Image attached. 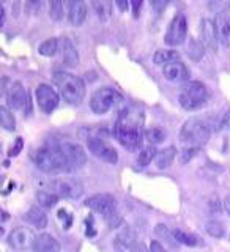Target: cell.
I'll return each mask as SVG.
<instances>
[{
	"instance_id": "7c38bea8",
	"label": "cell",
	"mask_w": 230,
	"mask_h": 252,
	"mask_svg": "<svg viewBox=\"0 0 230 252\" xmlns=\"http://www.w3.org/2000/svg\"><path fill=\"white\" fill-rule=\"evenodd\" d=\"M36 102L39 109L43 110L44 114H51L54 112L59 106V93L55 92L51 85L47 84H39L36 87Z\"/></svg>"
},
{
	"instance_id": "ee69618b",
	"label": "cell",
	"mask_w": 230,
	"mask_h": 252,
	"mask_svg": "<svg viewBox=\"0 0 230 252\" xmlns=\"http://www.w3.org/2000/svg\"><path fill=\"white\" fill-rule=\"evenodd\" d=\"M117 5L120 6V8H126V6H128V3H126V2H118Z\"/></svg>"
},
{
	"instance_id": "f1b7e54d",
	"label": "cell",
	"mask_w": 230,
	"mask_h": 252,
	"mask_svg": "<svg viewBox=\"0 0 230 252\" xmlns=\"http://www.w3.org/2000/svg\"><path fill=\"white\" fill-rule=\"evenodd\" d=\"M36 202L41 205L43 208H52L54 205L59 202V195L54 192H49V191H38Z\"/></svg>"
},
{
	"instance_id": "4316f807",
	"label": "cell",
	"mask_w": 230,
	"mask_h": 252,
	"mask_svg": "<svg viewBox=\"0 0 230 252\" xmlns=\"http://www.w3.org/2000/svg\"><path fill=\"white\" fill-rule=\"evenodd\" d=\"M92 6L101 21L109 19L110 13H112V3H110L109 0H93Z\"/></svg>"
},
{
	"instance_id": "b9f144b4",
	"label": "cell",
	"mask_w": 230,
	"mask_h": 252,
	"mask_svg": "<svg viewBox=\"0 0 230 252\" xmlns=\"http://www.w3.org/2000/svg\"><path fill=\"white\" fill-rule=\"evenodd\" d=\"M167 5V2H152V6L153 8H163Z\"/></svg>"
},
{
	"instance_id": "7bdbcfd3",
	"label": "cell",
	"mask_w": 230,
	"mask_h": 252,
	"mask_svg": "<svg viewBox=\"0 0 230 252\" xmlns=\"http://www.w3.org/2000/svg\"><path fill=\"white\" fill-rule=\"evenodd\" d=\"M0 13H2V22H0V24L3 26V22H5V8L3 6H0Z\"/></svg>"
},
{
	"instance_id": "7a4b0ae2",
	"label": "cell",
	"mask_w": 230,
	"mask_h": 252,
	"mask_svg": "<svg viewBox=\"0 0 230 252\" xmlns=\"http://www.w3.org/2000/svg\"><path fill=\"white\" fill-rule=\"evenodd\" d=\"M30 158L39 170L51 173V175L73 170V167L69 165V162L63 156L59 147H39L33 150Z\"/></svg>"
},
{
	"instance_id": "52a82bcc",
	"label": "cell",
	"mask_w": 230,
	"mask_h": 252,
	"mask_svg": "<svg viewBox=\"0 0 230 252\" xmlns=\"http://www.w3.org/2000/svg\"><path fill=\"white\" fill-rule=\"evenodd\" d=\"M123 102V96L112 87H99L90 96V109L93 114H107L115 106Z\"/></svg>"
},
{
	"instance_id": "d4e9b609",
	"label": "cell",
	"mask_w": 230,
	"mask_h": 252,
	"mask_svg": "<svg viewBox=\"0 0 230 252\" xmlns=\"http://www.w3.org/2000/svg\"><path fill=\"white\" fill-rule=\"evenodd\" d=\"M173 236L178 244H185V246L189 248H196V246H202V240L199 236L191 235V233H186V232H181V230H172Z\"/></svg>"
},
{
	"instance_id": "603a6c76",
	"label": "cell",
	"mask_w": 230,
	"mask_h": 252,
	"mask_svg": "<svg viewBox=\"0 0 230 252\" xmlns=\"http://www.w3.org/2000/svg\"><path fill=\"white\" fill-rule=\"evenodd\" d=\"M175 155H177L175 147H167V148L160 150L155 156L156 167L158 169H167L169 165H172L173 159H175Z\"/></svg>"
},
{
	"instance_id": "f35d334b",
	"label": "cell",
	"mask_w": 230,
	"mask_h": 252,
	"mask_svg": "<svg viewBox=\"0 0 230 252\" xmlns=\"http://www.w3.org/2000/svg\"><path fill=\"white\" fill-rule=\"evenodd\" d=\"M150 252H167V249H165L163 244L160 241H152V244H150Z\"/></svg>"
},
{
	"instance_id": "d6a6232c",
	"label": "cell",
	"mask_w": 230,
	"mask_h": 252,
	"mask_svg": "<svg viewBox=\"0 0 230 252\" xmlns=\"http://www.w3.org/2000/svg\"><path fill=\"white\" fill-rule=\"evenodd\" d=\"M203 49H205V47L200 44V41H197V39H189L186 52H188L189 59H191V60L199 62L203 57Z\"/></svg>"
},
{
	"instance_id": "4fadbf2b",
	"label": "cell",
	"mask_w": 230,
	"mask_h": 252,
	"mask_svg": "<svg viewBox=\"0 0 230 252\" xmlns=\"http://www.w3.org/2000/svg\"><path fill=\"white\" fill-rule=\"evenodd\" d=\"M60 148V152L63 153V156L66 158V161L69 162V165L74 169H81L87 162V155L84 152V148L74 144V142H62V144L57 145Z\"/></svg>"
},
{
	"instance_id": "e575fe53",
	"label": "cell",
	"mask_w": 230,
	"mask_h": 252,
	"mask_svg": "<svg viewBox=\"0 0 230 252\" xmlns=\"http://www.w3.org/2000/svg\"><path fill=\"white\" fill-rule=\"evenodd\" d=\"M49 16L54 21H60L65 16V3L60 0H51L49 2Z\"/></svg>"
},
{
	"instance_id": "277c9868",
	"label": "cell",
	"mask_w": 230,
	"mask_h": 252,
	"mask_svg": "<svg viewBox=\"0 0 230 252\" xmlns=\"http://www.w3.org/2000/svg\"><path fill=\"white\" fill-rule=\"evenodd\" d=\"M211 128L208 120L203 117H191L185 122V125L180 129V140L186 145L199 147L207 144L210 137Z\"/></svg>"
},
{
	"instance_id": "9c48e42d",
	"label": "cell",
	"mask_w": 230,
	"mask_h": 252,
	"mask_svg": "<svg viewBox=\"0 0 230 252\" xmlns=\"http://www.w3.org/2000/svg\"><path fill=\"white\" fill-rule=\"evenodd\" d=\"M87 147L92 152L93 156L99 158L101 161L107 164H115L118 161V153L117 150L109 144L107 140L101 139L98 136H90L87 137Z\"/></svg>"
},
{
	"instance_id": "2e32d148",
	"label": "cell",
	"mask_w": 230,
	"mask_h": 252,
	"mask_svg": "<svg viewBox=\"0 0 230 252\" xmlns=\"http://www.w3.org/2000/svg\"><path fill=\"white\" fill-rule=\"evenodd\" d=\"M163 74L170 82H186L189 79V69L183 62L175 60L163 66Z\"/></svg>"
},
{
	"instance_id": "30bf717a",
	"label": "cell",
	"mask_w": 230,
	"mask_h": 252,
	"mask_svg": "<svg viewBox=\"0 0 230 252\" xmlns=\"http://www.w3.org/2000/svg\"><path fill=\"white\" fill-rule=\"evenodd\" d=\"M36 241V235L30 227H16L10 232L6 238L8 246L14 251H27L33 248Z\"/></svg>"
},
{
	"instance_id": "7402d4cb",
	"label": "cell",
	"mask_w": 230,
	"mask_h": 252,
	"mask_svg": "<svg viewBox=\"0 0 230 252\" xmlns=\"http://www.w3.org/2000/svg\"><path fill=\"white\" fill-rule=\"evenodd\" d=\"M24 219H26L29 224L38 228H44L47 225V216L39 207H32L26 215H24Z\"/></svg>"
},
{
	"instance_id": "44dd1931",
	"label": "cell",
	"mask_w": 230,
	"mask_h": 252,
	"mask_svg": "<svg viewBox=\"0 0 230 252\" xmlns=\"http://www.w3.org/2000/svg\"><path fill=\"white\" fill-rule=\"evenodd\" d=\"M33 252H60V243L49 233H41L36 236L33 244Z\"/></svg>"
},
{
	"instance_id": "83f0119b",
	"label": "cell",
	"mask_w": 230,
	"mask_h": 252,
	"mask_svg": "<svg viewBox=\"0 0 230 252\" xmlns=\"http://www.w3.org/2000/svg\"><path fill=\"white\" fill-rule=\"evenodd\" d=\"M145 139L150 145H160L165 140V132L160 128V126H152V128L145 129Z\"/></svg>"
},
{
	"instance_id": "8fae6325",
	"label": "cell",
	"mask_w": 230,
	"mask_h": 252,
	"mask_svg": "<svg viewBox=\"0 0 230 252\" xmlns=\"http://www.w3.org/2000/svg\"><path fill=\"white\" fill-rule=\"evenodd\" d=\"M51 189L54 194L65 199H77L82 195V185L74 178H55L51 181Z\"/></svg>"
},
{
	"instance_id": "74e56055",
	"label": "cell",
	"mask_w": 230,
	"mask_h": 252,
	"mask_svg": "<svg viewBox=\"0 0 230 252\" xmlns=\"http://www.w3.org/2000/svg\"><path fill=\"white\" fill-rule=\"evenodd\" d=\"M196 155H197V148H188V150H185V152H183V158H181V162H188Z\"/></svg>"
},
{
	"instance_id": "f546056e",
	"label": "cell",
	"mask_w": 230,
	"mask_h": 252,
	"mask_svg": "<svg viewBox=\"0 0 230 252\" xmlns=\"http://www.w3.org/2000/svg\"><path fill=\"white\" fill-rule=\"evenodd\" d=\"M0 125L6 131H14L16 129V118L10 112V109H6L5 106L0 107Z\"/></svg>"
},
{
	"instance_id": "4dcf8cb0",
	"label": "cell",
	"mask_w": 230,
	"mask_h": 252,
	"mask_svg": "<svg viewBox=\"0 0 230 252\" xmlns=\"http://www.w3.org/2000/svg\"><path fill=\"white\" fill-rule=\"evenodd\" d=\"M155 233H156L158 238L165 241V243H169V246H172V248H175L178 244L177 240H175V236H173V233H172V230H169V227H165L164 224L156 225L155 227Z\"/></svg>"
},
{
	"instance_id": "8d00e7d4",
	"label": "cell",
	"mask_w": 230,
	"mask_h": 252,
	"mask_svg": "<svg viewBox=\"0 0 230 252\" xmlns=\"http://www.w3.org/2000/svg\"><path fill=\"white\" fill-rule=\"evenodd\" d=\"M21 150H22V139L18 137V140L14 142V145L10 148V152H8V155H10V156H16V155L21 153Z\"/></svg>"
},
{
	"instance_id": "836d02e7",
	"label": "cell",
	"mask_w": 230,
	"mask_h": 252,
	"mask_svg": "<svg viewBox=\"0 0 230 252\" xmlns=\"http://www.w3.org/2000/svg\"><path fill=\"white\" fill-rule=\"evenodd\" d=\"M205 230H207V233L211 235L213 238H223L226 228H224L223 222H219V220L213 219V220H208V222L205 224Z\"/></svg>"
},
{
	"instance_id": "60d3db41",
	"label": "cell",
	"mask_w": 230,
	"mask_h": 252,
	"mask_svg": "<svg viewBox=\"0 0 230 252\" xmlns=\"http://www.w3.org/2000/svg\"><path fill=\"white\" fill-rule=\"evenodd\" d=\"M224 210H226V213L230 216V194L226 197L224 199Z\"/></svg>"
},
{
	"instance_id": "9a60e30c",
	"label": "cell",
	"mask_w": 230,
	"mask_h": 252,
	"mask_svg": "<svg viewBox=\"0 0 230 252\" xmlns=\"http://www.w3.org/2000/svg\"><path fill=\"white\" fill-rule=\"evenodd\" d=\"M29 94L21 82H11L6 89V102L11 109H24L27 104Z\"/></svg>"
},
{
	"instance_id": "d6986e66",
	"label": "cell",
	"mask_w": 230,
	"mask_h": 252,
	"mask_svg": "<svg viewBox=\"0 0 230 252\" xmlns=\"http://www.w3.org/2000/svg\"><path fill=\"white\" fill-rule=\"evenodd\" d=\"M215 24H216L219 43L226 47H229L230 46V13L224 11V13L216 14Z\"/></svg>"
},
{
	"instance_id": "5bb4252c",
	"label": "cell",
	"mask_w": 230,
	"mask_h": 252,
	"mask_svg": "<svg viewBox=\"0 0 230 252\" xmlns=\"http://www.w3.org/2000/svg\"><path fill=\"white\" fill-rule=\"evenodd\" d=\"M200 38L203 47H207L211 52L218 51V32H216V24L210 18H203L200 22Z\"/></svg>"
},
{
	"instance_id": "5b68a950",
	"label": "cell",
	"mask_w": 230,
	"mask_h": 252,
	"mask_svg": "<svg viewBox=\"0 0 230 252\" xmlns=\"http://www.w3.org/2000/svg\"><path fill=\"white\" fill-rule=\"evenodd\" d=\"M208 96H210V93H208L207 85L199 81H191L181 89L178 101H180V106L183 109L197 110L207 104Z\"/></svg>"
},
{
	"instance_id": "3957f363",
	"label": "cell",
	"mask_w": 230,
	"mask_h": 252,
	"mask_svg": "<svg viewBox=\"0 0 230 252\" xmlns=\"http://www.w3.org/2000/svg\"><path fill=\"white\" fill-rule=\"evenodd\" d=\"M52 81L59 87L60 94L69 104H79L85 96V84L81 77L71 74L68 71H55Z\"/></svg>"
},
{
	"instance_id": "ac0fdd59",
	"label": "cell",
	"mask_w": 230,
	"mask_h": 252,
	"mask_svg": "<svg viewBox=\"0 0 230 252\" xmlns=\"http://www.w3.org/2000/svg\"><path fill=\"white\" fill-rule=\"evenodd\" d=\"M60 51H62V57H63V65L68 68H74L79 63V54L74 43L71 41L68 36L60 39Z\"/></svg>"
},
{
	"instance_id": "484cf974",
	"label": "cell",
	"mask_w": 230,
	"mask_h": 252,
	"mask_svg": "<svg viewBox=\"0 0 230 252\" xmlns=\"http://www.w3.org/2000/svg\"><path fill=\"white\" fill-rule=\"evenodd\" d=\"M60 51V39L59 38H49L43 41L38 47V52L44 55V57H52Z\"/></svg>"
},
{
	"instance_id": "e0dca14e",
	"label": "cell",
	"mask_w": 230,
	"mask_h": 252,
	"mask_svg": "<svg viewBox=\"0 0 230 252\" xmlns=\"http://www.w3.org/2000/svg\"><path fill=\"white\" fill-rule=\"evenodd\" d=\"M136 243H137L136 241V232H134L131 227H123L115 236L114 248L117 252H130V249Z\"/></svg>"
},
{
	"instance_id": "cb8c5ba5",
	"label": "cell",
	"mask_w": 230,
	"mask_h": 252,
	"mask_svg": "<svg viewBox=\"0 0 230 252\" xmlns=\"http://www.w3.org/2000/svg\"><path fill=\"white\" fill-rule=\"evenodd\" d=\"M180 54L177 51L173 49H158L153 55V62L156 63V65H167V63L170 62H175L178 60Z\"/></svg>"
},
{
	"instance_id": "ffe728a7",
	"label": "cell",
	"mask_w": 230,
	"mask_h": 252,
	"mask_svg": "<svg viewBox=\"0 0 230 252\" xmlns=\"http://www.w3.org/2000/svg\"><path fill=\"white\" fill-rule=\"evenodd\" d=\"M87 18V5L81 0H71L68 2V21L71 26H81Z\"/></svg>"
},
{
	"instance_id": "d590c367",
	"label": "cell",
	"mask_w": 230,
	"mask_h": 252,
	"mask_svg": "<svg viewBox=\"0 0 230 252\" xmlns=\"http://www.w3.org/2000/svg\"><path fill=\"white\" fill-rule=\"evenodd\" d=\"M210 8H211V10H215L219 14V13L229 11L230 2H210Z\"/></svg>"
},
{
	"instance_id": "ab89813d",
	"label": "cell",
	"mask_w": 230,
	"mask_h": 252,
	"mask_svg": "<svg viewBox=\"0 0 230 252\" xmlns=\"http://www.w3.org/2000/svg\"><path fill=\"white\" fill-rule=\"evenodd\" d=\"M130 252H150V249L147 248L145 243H136L134 246L130 249Z\"/></svg>"
},
{
	"instance_id": "8992f818",
	"label": "cell",
	"mask_w": 230,
	"mask_h": 252,
	"mask_svg": "<svg viewBox=\"0 0 230 252\" xmlns=\"http://www.w3.org/2000/svg\"><path fill=\"white\" fill-rule=\"evenodd\" d=\"M85 207L99 213L112 228L120 224V216L117 215L115 199L110 194H95L89 197V199L85 200Z\"/></svg>"
},
{
	"instance_id": "1f68e13d",
	"label": "cell",
	"mask_w": 230,
	"mask_h": 252,
	"mask_svg": "<svg viewBox=\"0 0 230 252\" xmlns=\"http://www.w3.org/2000/svg\"><path fill=\"white\" fill-rule=\"evenodd\" d=\"M156 153H158V150L153 145H148L145 148H142L139 152V156H137V164L142 165V167H145V165H148L155 159Z\"/></svg>"
},
{
	"instance_id": "6da1fadb",
	"label": "cell",
	"mask_w": 230,
	"mask_h": 252,
	"mask_svg": "<svg viewBox=\"0 0 230 252\" xmlns=\"http://www.w3.org/2000/svg\"><path fill=\"white\" fill-rule=\"evenodd\" d=\"M144 110L139 107H126L120 110L115 122V137L120 144L128 150H136L144 140Z\"/></svg>"
},
{
	"instance_id": "ba28073f",
	"label": "cell",
	"mask_w": 230,
	"mask_h": 252,
	"mask_svg": "<svg viewBox=\"0 0 230 252\" xmlns=\"http://www.w3.org/2000/svg\"><path fill=\"white\" fill-rule=\"evenodd\" d=\"M188 36V22L185 14H175L169 22L167 32H165L164 43L167 46H180L185 43V39Z\"/></svg>"
}]
</instances>
